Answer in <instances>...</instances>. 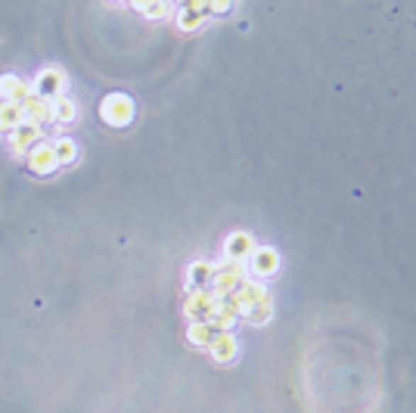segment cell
<instances>
[{"mask_svg": "<svg viewBox=\"0 0 416 413\" xmlns=\"http://www.w3.org/2000/svg\"><path fill=\"white\" fill-rule=\"evenodd\" d=\"M103 115L109 125H128L130 115H134V103H130L125 94H112L109 100L103 103Z\"/></svg>", "mask_w": 416, "mask_h": 413, "instance_id": "obj_1", "label": "cell"}, {"mask_svg": "<svg viewBox=\"0 0 416 413\" xmlns=\"http://www.w3.org/2000/svg\"><path fill=\"white\" fill-rule=\"evenodd\" d=\"M28 162H31V168H35V171H53V165L60 159H56L53 143H38V147L28 149Z\"/></svg>", "mask_w": 416, "mask_h": 413, "instance_id": "obj_2", "label": "cell"}, {"mask_svg": "<svg viewBox=\"0 0 416 413\" xmlns=\"http://www.w3.org/2000/svg\"><path fill=\"white\" fill-rule=\"evenodd\" d=\"M38 87H40V94H47V96L53 94V100H56V96H62V94H60V87H62V75H60L56 69L44 72V75H40V81H38Z\"/></svg>", "mask_w": 416, "mask_h": 413, "instance_id": "obj_3", "label": "cell"}, {"mask_svg": "<svg viewBox=\"0 0 416 413\" xmlns=\"http://www.w3.org/2000/svg\"><path fill=\"white\" fill-rule=\"evenodd\" d=\"M206 19H208L206 13H196V10H186V6H184L181 16H177V26H181L184 31H193V28H199Z\"/></svg>", "mask_w": 416, "mask_h": 413, "instance_id": "obj_4", "label": "cell"}, {"mask_svg": "<svg viewBox=\"0 0 416 413\" xmlns=\"http://www.w3.org/2000/svg\"><path fill=\"white\" fill-rule=\"evenodd\" d=\"M146 19H168L171 16V0H152L150 6L143 10Z\"/></svg>", "mask_w": 416, "mask_h": 413, "instance_id": "obj_5", "label": "cell"}, {"mask_svg": "<svg viewBox=\"0 0 416 413\" xmlns=\"http://www.w3.org/2000/svg\"><path fill=\"white\" fill-rule=\"evenodd\" d=\"M233 6V0H208V13H227Z\"/></svg>", "mask_w": 416, "mask_h": 413, "instance_id": "obj_6", "label": "cell"}, {"mask_svg": "<svg viewBox=\"0 0 416 413\" xmlns=\"http://www.w3.org/2000/svg\"><path fill=\"white\" fill-rule=\"evenodd\" d=\"M181 4H186V0H181Z\"/></svg>", "mask_w": 416, "mask_h": 413, "instance_id": "obj_7", "label": "cell"}]
</instances>
